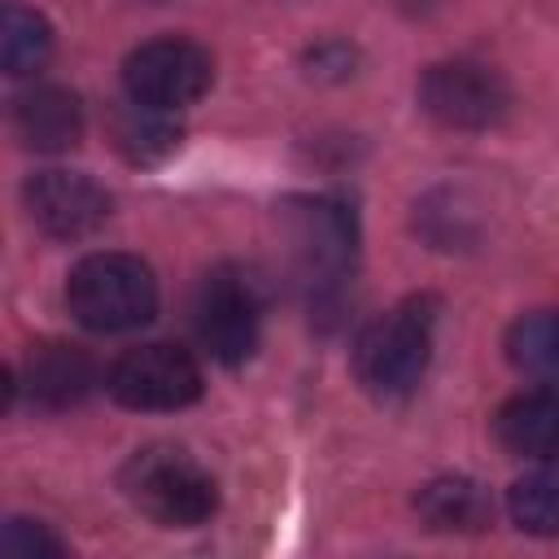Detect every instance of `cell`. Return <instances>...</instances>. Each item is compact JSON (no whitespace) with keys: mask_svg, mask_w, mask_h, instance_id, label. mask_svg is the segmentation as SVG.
Wrapping results in <instances>:
<instances>
[{"mask_svg":"<svg viewBox=\"0 0 559 559\" xmlns=\"http://www.w3.org/2000/svg\"><path fill=\"white\" fill-rule=\"evenodd\" d=\"M275 223L293 280L301 284L314 310H328L354 271V253H358L354 210L336 197H288L275 210Z\"/></svg>","mask_w":559,"mask_h":559,"instance_id":"1","label":"cell"},{"mask_svg":"<svg viewBox=\"0 0 559 559\" xmlns=\"http://www.w3.org/2000/svg\"><path fill=\"white\" fill-rule=\"evenodd\" d=\"M118 489L140 515H148L162 528H197L218 507L214 476L183 445L170 441L135 450L118 472Z\"/></svg>","mask_w":559,"mask_h":559,"instance_id":"2","label":"cell"},{"mask_svg":"<svg viewBox=\"0 0 559 559\" xmlns=\"http://www.w3.org/2000/svg\"><path fill=\"white\" fill-rule=\"evenodd\" d=\"M432 328H437V301L432 297H406L389 314L371 319L354 341V376L371 397H406L432 358Z\"/></svg>","mask_w":559,"mask_h":559,"instance_id":"3","label":"cell"},{"mask_svg":"<svg viewBox=\"0 0 559 559\" xmlns=\"http://www.w3.org/2000/svg\"><path fill=\"white\" fill-rule=\"evenodd\" d=\"M66 306L87 332H131L157 314V280L135 253H87L66 280Z\"/></svg>","mask_w":559,"mask_h":559,"instance_id":"4","label":"cell"},{"mask_svg":"<svg viewBox=\"0 0 559 559\" xmlns=\"http://www.w3.org/2000/svg\"><path fill=\"white\" fill-rule=\"evenodd\" d=\"M262 284L253 280V271L245 266H214L201 275L197 293H192V332L201 341V349L214 362H245L258 349L262 336Z\"/></svg>","mask_w":559,"mask_h":559,"instance_id":"5","label":"cell"},{"mask_svg":"<svg viewBox=\"0 0 559 559\" xmlns=\"http://www.w3.org/2000/svg\"><path fill=\"white\" fill-rule=\"evenodd\" d=\"M210 83H214V61L192 39H175V35L148 39L122 61L127 100L148 109H166V114L188 109L210 92Z\"/></svg>","mask_w":559,"mask_h":559,"instance_id":"6","label":"cell"},{"mask_svg":"<svg viewBox=\"0 0 559 559\" xmlns=\"http://www.w3.org/2000/svg\"><path fill=\"white\" fill-rule=\"evenodd\" d=\"M419 109L450 131H489L511 109V87L480 61H437L419 74Z\"/></svg>","mask_w":559,"mask_h":559,"instance_id":"7","label":"cell"},{"mask_svg":"<svg viewBox=\"0 0 559 559\" xmlns=\"http://www.w3.org/2000/svg\"><path fill=\"white\" fill-rule=\"evenodd\" d=\"M105 384L114 402L127 411H183L201 397V367L188 349L153 341L127 349L109 367Z\"/></svg>","mask_w":559,"mask_h":559,"instance_id":"8","label":"cell"},{"mask_svg":"<svg viewBox=\"0 0 559 559\" xmlns=\"http://www.w3.org/2000/svg\"><path fill=\"white\" fill-rule=\"evenodd\" d=\"M31 223L52 240H83L109 218V192L79 170H39L22 188Z\"/></svg>","mask_w":559,"mask_h":559,"instance_id":"9","label":"cell"},{"mask_svg":"<svg viewBox=\"0 0 559 559\" xmlns=\"http://www.w3.org/2000/svg\"><path fill=\"white\" fill-rule=\"evenodd\" d=\"M22 384L44 411L79 406L96 384V362L70 341H39L22 362Z\"/></svg>","mask_w":559,"mask_h":559,"instance_id":"10","label":"cell"},{"mask_svg":"<svg viewBox=\"0 0 559 559\" xmlns=\"http://www.w3.org/2000/svg\"><path fill=\"white\" fill-rule=\"evenodd\" d=\"M13 135L35 153H66L83 140V105L66 87H31L13 100Z\"/></svg>","mask_w":559,"mask_h":559,"instance_id":"11","label":"cell"},{"mask_svg":"<svg viewBox=\"0 0 559 559\" xmlns=\"http://www.w3.org/2000/svg\"><path fill=\"white\" fill-rule=\"evenodd\" d=\"M498 441L520 454V459H537V463H559V384L555 389H533L511 397L498 419H493Z\"/></svg>","mask_w":559,"mask_h":559,"instance_id":"12","label":"cell"},{"mask_svg":"<svg viewBox=\"0 0 559 559\" xmlns=\"http://www.w3.org/2000/svg\"><path fill=\"white\" fill-rule=\"evenodd\" d=\"M415 507H419L424 524L437 533H480L493 520L489 493L467 476H441V480L424 485Z\"/></svg>","mask_w":559,"mask_h":559,"instance_id":"13","label":"cell"},{"mask_svg":"<svg viewBox=\"0 0 559 559\" xmlns=\"http://www.w3.org/2000/svg\"><path fill=\"white\" fill-rule=\"evenodd\" d=\"M507 358L520 376L559 384V310L520 314L507 328Z\"/></svg>","mask_w":559,"mask_h":559,"instance_id":"14","label":"cell"},{"mask_svg":"<svg viewBox=\"0 0 559 559\" xmlns=\"http://www.w3.org/2000/svg\"><path fill=\"white\" fill-rule=\"evenodd\" d=\"M114 144L127 162H140V166H153L162 157H170L179 148V127H175V114L166 109H148V105H127L118 118H114Z\"/></svg>","mask_w":559,"mask_h":559,"instance_id":"15","label":"cell"},{"mask_svg":"<svg viewBox=\"0 0 559 559\" xmlns=\"http://www.w3.org/2000/svg\"><path fill=\"white\" fill-rule=\"evenodd\" d=\"M0 52H4V70L13 79L35 74L48 61V52H52V26H48V17L35 13V9H26V4H17V0H9L4 4V26H0Z\"/></svg>","mask_w":559,"mask_h":559,"instance_id":"16","label":"cell"},{"mask_svg":"<svg viewBox=\"0 0 559 559\" xmlns=\"http://www.w3.org/2000/svg\"><path fill=\"white\" fill-rule=\"evenodd\" d=\"M511 520L533 537H559V463L520 476L507 493Z\"/></svg>","mask_w":559,"mask_h":559,"instance_id":"17","label":"cell"},{"mask_svg":"<svg viewBox=\"0 0 559 559\" xmlns=\"http://www.w3.org/2000/svg\"><path fill=\"white\" fill-rule=\"evenodd\" d=\"M4 550H9V555H61L66 546H61L44 524L9 520V528H4Z\"/></svg>","mask_w":559,"mask_h":559,"instance_id":"18","label":"cell"}]
</instances>
